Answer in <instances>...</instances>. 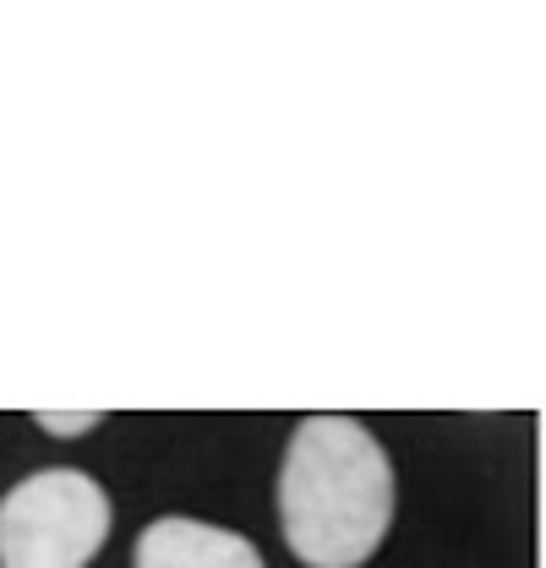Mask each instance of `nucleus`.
<instances>
[{"mask_svg":"<svg viewBox=\"0 0 546 568\" xmlns=\"http://www.w3.org/2000/svg\"><path fill=\"white\" fill-rule=\"evenodd\" d=\"M279 525L306 568H361L394 525V465L355 416H306L279 465Z\"/></svg>","mask_w":546,"mask_h":568,"instance_id":"f257e3e1","label":"nucleus"},{"mask_svg":"<svg viewBox=\"0 0 546 568\" xmlns=\"http://www.w3.org/2000/svg\"><path fill=\"white\" fill-rule=\"evenodd\" d=\"M110 519V493L88 470H33L0 497V568H88Z\"/></svg>","mask_w":546,"mask_h":568,"instance_id":"f03ea898","label":"nucleus"},{"mask_svg":"<svg viewBox=\"0 0 546 568\" xmlns=\"http://www.w3.org/2000/svg\"><path fill=\"white\" fill-rule=\"evenodd\" d=\"M132 568H269V564L241 530L170 514V519H153L136 536Z\"/></svg>","mask_w":546,"mask_h":568,"instance_id":"7ed1b4c3","label":"nucleus"},{"mask_svg":"<svg viewBox=\"0 0 546 568\" xmlns=\"http://www.w3.org/2000/svg\"><path fill=\"white\" fill-rule=\"evenodd\" d=\"M39 426H44V432H88V426H99V410H88V416H77V422H67V416H39Z\"/></svg>","mask_w":546,"mask_h":568,"instance_id":"20e7f679","label":"nucleus"}]
</instances>
